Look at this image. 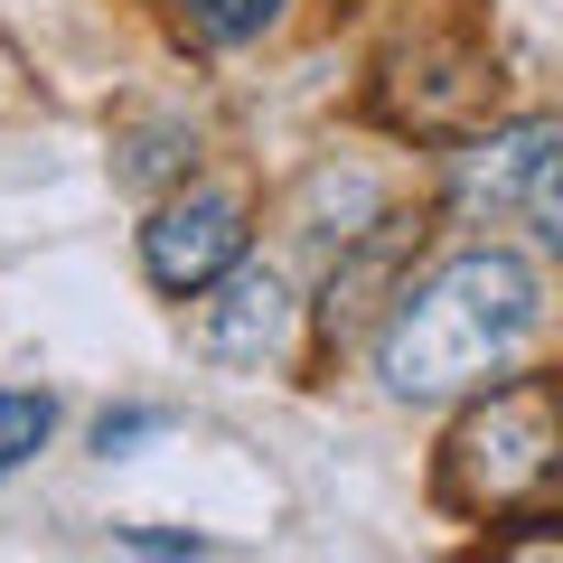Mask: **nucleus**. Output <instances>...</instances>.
Returning a JSON list of instances; mask_svg holds the SVG:
<instances>
[{
	"instance_id": "f257e3e1",
	"label": "nucleus",
	"mask_w": 563,
	"mask_h": 563,
	"mask_svg": "<svg viewBox=\"0 0 563 563\" xmlns=\"http://www.w3.org/2000/svg\"><path fill=\"white\" fill-rule=\"evenodd\" d=\"M544 320V282L526 254L507 244H470V254L432 263L413 291H395V320L376 339V366L404 404H432V395H470L488 385Z\"/></svg>"
},
{
	"instance_id": "f03ea898",
	"label": "nucleus",
	"mask_w": 563,
	"mask_h": 563,
	"mask_svg": "<svg viewBox=\"0 0 563 563\" xmlns=\"http://www.w3.org/2000/svg\"><path fill=\"white\" fill-rule=\"evenodd\" d=\"M554 461H563V404H554V385H536V376L498 385L488 404H470V413L451 422V442H442V507L488 517V507L526 498Z\"/></svg>"
},
{
	"instance_id": "7ed1b4c3",
	"label": "nucleus",
	"mask_w": 563,
	"mask_h": 563,
	"mask_svg": "<svg viewBox=\"0 0 563 563\" xmlns=\"http://www.w3.org/2000/svg\"><path fill=\"white\" fill-rule=\"evenodd\" d=\"M451 207L479 225H536L544 244H563V122H507L451 179Z\"/></svg>"
},
{
	"instance_id": "20e7f679",
	"label": "nucleus",
	"mask_w": 563,
	"mask_h": 563,
	"mask_svg": "<svg viewBox=\"0 0 563 563\" xmlns=\"http://www.w3.org/2000/svg\"><path fill=\"white\" fill-rule=\"evenodd\" d=\"M488 103H498V76H488V57L461 47V38H422L413 57L385 76V122H395V132H422V141H461L470 122H488Z\"/></svg>"
},
{
	"instance_id": "39448f33",
	"label": "nucleus",
	"mask_w": 563,
	"mask_h": 563,
	"mask_svg": "<svg viewBox=\"0 0 563 563\" xmlns=\"http://www.w3.org/2000/svg\"><path fill=\"white\" fill-rule=\"evenodd\" d=\"M235 254H244V207L225 188H188L141 225V273L161 291H207L217 273H235Z\"/></svg>"
},
{
	"instance_id": "423d86ee",
	"label": "nucleus",
	"mask_w": 563,
	"mask_h": 563,
	"mask_svg": "<svg viewBox=\"0 0 563 563\" xmlns=\"http://www.w3.org/2000/svg\"><path fill=\"white\" fill-rule=\"evenodd\" d=\"M282 347H291V291L263 263H235V273L207 282V301H198V357L207 366H273Z\"/></svg>"
},
{
	"instance_id": "0eeeda50",
	"label": "nucleus",
	"mask_w": 563,
	"mask_h": 563,
	"mask_svg": "<svg viewBox=\"0 0 563 563\" xmlns=\"http://www.w3.org/2000/svg\"><path fill=\"white\" fill-rule=\"evenodd\" d=\"M47 432H57V404L47 395H0V470H20L29 451H47Z\"/></svg>"
},
{
	"instance_id": "6e6552de",
	"label": "nucleus",
	"mask_w": 563,
	"mask_h": 563,
	"mask_svg": "<svg viewBox=\"0 0 563 563\" xmlns=\"http://www.w3.org/2000/svg\"><path fill=\"white\" fill-rule=\"evenodd\" d=\"M188 20H198V38H217V47H235V38H254L263 20H273L282 0H179Z\"/></svg>"
},
{
	"instance_id": "1a4fd4ad",
	"label": "nucleus",
	"mask_w": 563,
	"mask_h": 563,
	"mask_svg": "<svg viewBox=\"0 0 563 563\" xmlns=\"http://www.w3.org/2000/svg\"><path fill=\"white\" fill-rule=\"evenodd\" d=\"M498 554H517V563H554V554H563V517H526L517 536H498Z\"/></svg>"
},
{
	"instance_id": "9d476101",
	"label": "nucleus",
	"mask_w": 563,
	"mask_h": 563,
	"mask_svg": "<svg viewBox=\"0 0 563 563\" xmlns=\"http://www.w3.org/2000/svg\"><path fill=\"white\" fill-rule=\"evenodd\" d=\"M141 554H207V536H169V526H141Z\"/></svg>"
},
{
	"instance_id": "9b49d317",
	"label": "nucleus",
	"mask_w": 563,
	"mask_h": 563,
	"mask_svg": "<svg viewBox=\"0 0 563 563\" xmlns=\"http://www.w3.org/2000/svg\"><path fill=\"white\" fill-rule=\"evenodd\" d=\"M141 432H151V413H103L95 442H103V451H122V442H141Z\"/></svg>"
}]
</instances>
